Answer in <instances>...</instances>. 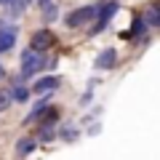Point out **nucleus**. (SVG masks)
Segmentation results:
<instances>
[{
    "instance_id": "nucleus-15",
    "label": "nucleus",
    "mask_w": 160,
    "mask_h": 160,
    "mask_svg": "<svg viewBox=\"0 0 160 160\" xmlns=\"http://www.w3.org/2000/svg\"><path fill=\"white\" fill-rule=\"evenodd\" d=\"M11 96H13V102L24 104V102L29 99V88L24 86V83H16V88H13V93H11Z\"/></svg>"
},
{
    "instance_id": "nucleus-21",
    "label": "nucleus",
    "mask_w": 160,
    "mask_h": 160,
    "mask_svg": "<svg viewBox=\"0 0 160 160\" xmlns=\"http://www.w3.org/2000/svg\"><path fill=\"white\" fill-rule=\"evenodd\" d=\"M8 3H11V0H0V6H8Z\"/></svg>"
},
{
    "instance_id": "nucleus-22",
    "label": "nucleus",
    "mask_w": 160,
    "mask_h": 160,
    "mask_svg": "<svg viewBox=\"0 0 160 160\" xmlns=\"http://www.w3.org/2000/svg\"><path fill=\"white\" fill-rule=\"evenodd\" d=\"M0 78H3V67H0Z\"/></svg>"
},
{
    "instance_id": "nucleus-12",
    "label": "nucleus",
    "mask_w": 160,
    "mask_h": 160,
    "mask_svg": "<svg viewBox=\"0 0 160 160\" xmlns=\"http://www.w3.org/2000/svg\"><path fill=\"white\" fill-rule=\"evenodd\" d=\"M59 139H62V142H75V139H78V128H75L72 123H64V126L59 128Z\"/></svg>"
},
{
    "instance_id": "nucleus-17",
    "label": "nucleus",
    "mask_w": 160,
    "mask_h": 160,
    "mask_svg": "<svg viewBox=\"0 0 160 160\" xmlns=\"http://www.w3.org/2000/svg\"><path fill=\"white\" fill-rule=\"evenodd\" d=\"M11 102H13V96L8 91H0V112H6L8 107H11Z\"/></svg>"
},
{
    "instance_id": "nucleus-6",
    "label": "nucleus",
    "mask_w": 160,
    "mask_h": 160,
    "mask_svg": "<svg viewBox=\"0 0 160 160\" xmlns=\"http://www.w3.org/2000/svg\"><path fill=\"white\" fill-rule=\"evenodd\" d=\"M59 86H62V78H59V75H40V80L32 86V91L35 93H51V91H56Z\"/></svg>"
},
{
    "instance_id": "nucleus-4",
    "label": "nucleus",
    "mask_w": 160,
    "mask_h": 160,
    "mask_svg": "<svg viewBox=\"0 0 160 160\" xmlns=\"http://www.w3.org/2000/svg\"><path fill=\"white\" fill-rule=\"evenodd\" d=\"M53 43H56V35H53L51 29H35L32 38H29V46H32L35 51H48Z\"/></svg>"
},
{
    "instance_id": "nucleus-10",
    "label": "nucleus",
    "mask_w": 160,
    "mask_h": 160,
    "mask_svg": "<svg viewBox=\"0 0 160 160\" xmlns=\"http://www.w3.org/2000/svg\"><path fill=\"white\" fill-rule=\"evenodd\" d=\"M56 123H38V142L40 144H48L56 139V131H53Z\"/></svg>"
},
{
    "instance_id": "nucleus-2",
    "label": "nucleus",
    "mask_w": 160,
    "mask_h": 160,
    "mask_svg": "<svg viewBox=\"0 0 160 160\" xmlns=\"http://www.w3.org/2000/svg\"><path fill=\"white\" fill-rule=\"evenodd\" d=\"M118 11H120V3H118V0H107V3H102V6H99V13H96V24L91 27V38L102 35L104 27L115 19V13H118Z\"/></svg>"
},
{
    "instance_id": "nucleus-11",
    "label": "nucleus",
    "mask_w": 160,
    "mask_h": 160,
    "mask_svg": "<svg viewBox=\"0 0 160 160\" xmlns=\"http://www.w3.org/2000/svg\"><path fill=\"white\" fill-rule=\"evenodd\" d=\"M35 149H38V136H35V139H19V142H16V155H19V158H27V155H32L35 152Z\"/></svg>"
},
{
    "instance_id": "nucleus-16",
    "label": "nucleus",
    "mask_w": 160,
    "mask_h": 160,
    "mask_svg": "<svg viewBox=\"0 0 160 160\" xmlns=\"http://www.w3.org/2000/svg\"><path fill=\"white\" fill-rule=\"evenodd\" d=\"M43 19H46V22H56L59 19V8L53 6V3H48V6L43 8Z\"/></svg>"
},
{
    "instance_id": "nucleus-23",
    "label": "nucleus",
    "mask_w": 160,
    "mask_h": 160,
    "mask_svg": "<svg viewBox=\"0 0 160 160\" xmlns=\"http://www.w3.org/2000/svg\"><path fill=\"white\" fill-rule=\"evenodd\" d=\"M27 3H32V0H27Z\"/></svg>"
},
{
    "instance_id": "nucleus-14",
    "label": "nucleus",
    "mask_w": 160,
    "mask_h": 160,
    "mask_svg": "<svg viewBox=\"0 0 160 160\" xmlns=\"http://www.w3.org/2000/svg\"><path fill=\"white\" fill-rule=\"evenodd\" d=\"M27 0H11L8 3V8H11V19H19V16H24V11H27Z\"/></svg>"
},
{
    "instance_id": "nucleus-9",
    "label": "nucleus",
    "mask_w": 160,
    "mask_h": 160,
    "mask_svg": "<svg viewBox=\"0 0 160 160\" xmlns=\"http://www.w3.org/2000/svg\"><path fill=\"white\" fill-rule=\"evenodd\" d=\"M16 35H19L16 27H3L0 29V53L11 51V48L16 46Z\"/></svg>"
},
{
    "instance_id": "nucleus-3",
    "label": "nucleus",
    "mask_w": 160,
    "mask_h": 160,
    "mask_svg": "<svg viewBox=\"0 0 160 160\" xmlns=\"http://www.w3.org/2000/svg\"><path fill=\"white\" fill-rule=\"evenodd\" d=\"M96 13H99V6H83V8H75V11L69 13L67 19H64V24H67L69 29H78V27H83V24L93 22V19H96Z\"/></svg>"
},
{
    "instance_id": "nucleus-13",
    "label": "nucleus",
    "mask_w": 160,
    "mask_h": 160,
    "mask_svg": "<svg viewBox=\"0 0 160 160\" xmlns=\"http://www.w3.org/2000/svg\"><path fill=\"white\" fill-rule=\"evenodd\" d=\"M144 19H147V24H152V27H160V6L158 3H155V6H147Z\"/></svg>"
},
{
    "instance_id": "nucleus-20",
    "label": "nucleus",
    "mask_w": 160,
    "mask_h": 160,
    "mask_svg": "<svg viewBox=\"0 0 160 160\" xmlns=\"http://www.w3.org/2000/svg\"><path fill=\"white\" fill-rule=\"evenodd\" d=\"M3 27H8V24H6V19H0V29H3Z\"/></svg>"
},
{
    "instance_id": "nucleus-5",
    "label": "nucleus",
    "mask_w": 160,
    "mask_h": 160,
    "mask_svg": "<svg viewBox=\"0 0 160 160\" xmlns=\"http://www.w3.org/2000/svg\"><path fill=\"white\" fill-rule=\"evenodd\" d=\"M136 38H147V19L144 16H133L131 29L120 32V40H136Z\"/></svg>"
},
{
    "instance_id": "nucleus-18",
    "label": "nucleus",
    "mask_w": 160,
    "mask_h": 160,
    "mask_svg": "<svg viewBox=\"0 0 160 160\" xmlns=\"http://www.w3.org/2000/svg\"><path fill=\"white\" fill-rule=\"evenodd\" d=\"M91 96H93V83L88 86V91L80 96V107H88V104H91Z\"/></svg>"
},
{
    "instance_id": "nucleus-1",
    "label": "nucleus",
    "mask_w": 160,
    "mask_h": 160,
    "mask_svg": "<svg viewBox=\"0 0 160 160\" xmlns=\"http://www.w3.org/2000/svg\"><path fill=\"white\" fill-rule=\"evenodd\" d=\"M19 62H22V72H19V80H16V83H24L27 78L40 75L43 69L48 67V62H46V56H43V51H35L32 46L22 51V59H19Z\"/></svg>"
},
{
    "instance_id": "nucleus-19",
    "label": "nucleus",
    "mask_w": 160,
    "mask_h": 160,
    "mask_svg": "<svg viewBox=\"0 0 160 160\" xmlns=\"http://www.w3.org/2000/svg\"><path fill=\"white\" fill-rule=\"evenodd\" d=\"M48 3H51V0H38V6H40V11H43V8H46Z\"/></svg>"
},
{
    "instance_id": "nucleus-7",
    "label": "nucleus",
    "mask_w": 160,
    "mask_h": 160,
    "mask_svg": "<svg viewBox=\"0 0 160 160\" xmlns=\"http://www.w3.org/2000/svg\"><path fill=\"white\" fill-rule=\"evenodd\" d=\"M51 107V96L48 93H40V102H35V107H32V112L24 118V126H32L35 120H40V115L46 112V109Z\"/></svg>"
},
{
    "instance_id": "nucleus-8",
    "label": "nucleus",
    "mask_w": 160,
    "mask_h": 160,
    "mask_svg": "<svg viewBox=\"0 0 160 160\" xmlns=\"http://www.w3.org/2000/svg\"><path fill=\"white\" fill-rule=\"evenodd\" d=\"M115 64H118V51H115V48H104V51L96 56L93 67L96 69H112Z\"/></svg>"
}]
</instances>
